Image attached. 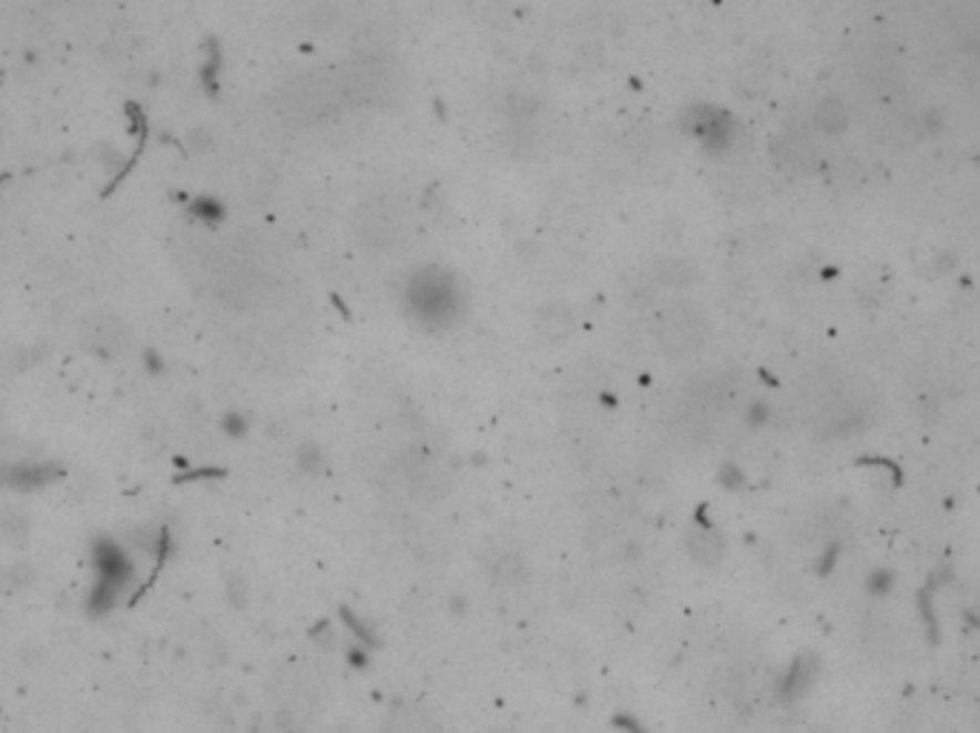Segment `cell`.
Listing matches in <instances>:
<instances>
[{
	"label": "cell",
	"instance_id": "6da1fadb",
	"mask_svg": "<svg viewBox=\"0 0 980 733\" xmlns=\"http://www.w3.org/2000/svg\"><path fill=\"white\" fill-rule=\"evenodd\" d=\"M700 319L694 316H685V312H671L663 319V347L668 350L671 355H685V353H694L703 347V330H700Z\"/></svg>",
	"mask_w": 980,
	"mask_h": 733
},
{
	"label": "cell",
	"instance_id": "3957f363",
	"mask_svg": "<svg viewBox=\"0 0 980 733\" xmlns=\"http://www.w3.org/2000/svg\"><path fill=\"white\" fill-rule=\"evenodd\" d=\"M124 324L118 319H92L90 321V341L101 353H118L124 347Z\"/></svg>",
	"mask_w": 980,
	"mask_h": 733
},
{
	"label": "cell",
	"instance_id": "5b68a950",
	"mask_svg": "<svg viewBox=\"0 0 980 733\" xmlns=\"http://www.w3.org/2000/svg\"><path fill=\"white\" fill-rule=\"evenodd\" d=\"M490 574H493V579L499 581H517L519 576H522V561H519V556L513 554V550H504V554L493 556V561H490Z\"/></svg>",
	"mask_w": 980,
	"mask_h": 733
},
{
	"label": "cell",
	"instance_id": "8992f818",
	"mask_svg": "<svg viewBox=\"0 0 980 733\" xmlns=\"http://www.w3.org/2000/svg\"><path fill=\"white\" fill-rule=\"evenodd\" d=\"M390 733H428V727H425L419 713H401L390 725Z\"/></svg>",
	"mask_w": 980,
	"mask_h": 733
},
{
	"label": "cell",
	"instance_id": "277c9868",
	"mask_svg": "<svg viewBox=\"0 0 980 733\" xmlns=\"http://www.w3.org/2000/svg\"><path fill=\"white\" fill-rule=\"evenodd\" d=\"M688 547H691V556H694L697 561H703V565H714V561L723 556V541H719L712 530L691 533Z\"/></svg>",
	"mask_w": 980,
	"mask_h": 733
},
{
	"label": "cell",
	"instance_id": "7a4b0ae2",
	"mask_svg": "<svg viewBox=\"0 0 980 733\" xmlns=\"http://www.w3.org/2000/svg\"><path fill=\"white\" fill-rule=\"evenodd\" d=\"M405 485L410 487L414 496L425 498V502H433V498H442L445 493H448L450 482L436 464L419 462V458H416V462L408 467V473H405Z\"/></svg>",
	"mask_w": 980,
	"mask_h": 733
}]
</instances>
